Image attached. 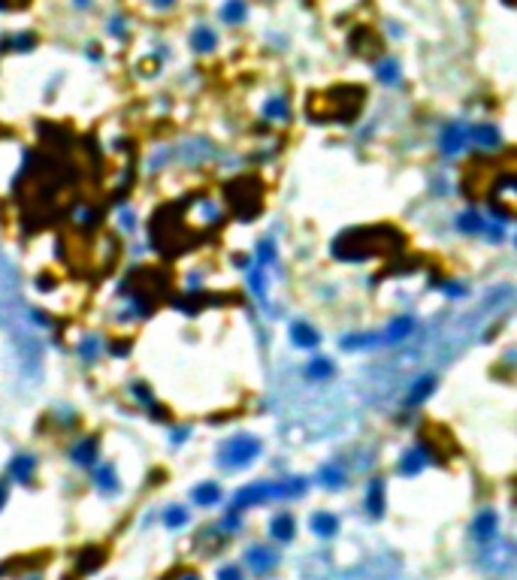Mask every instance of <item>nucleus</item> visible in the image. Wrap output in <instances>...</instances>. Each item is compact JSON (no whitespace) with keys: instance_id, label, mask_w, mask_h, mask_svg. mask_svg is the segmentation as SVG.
Here are the masks:
<instances>
[{"instance_id":"412c9836","label":"nucleus","mask_w":517,"mask_h":580,"mask_svg":"<svg viewBox=\"0 0 517 580\" xmlns=\"http://www.w3.org/2000/svg\"><path fill=\"white\" fill-rule=\"evenodd\" d=\"M457 227H460V233H469V236H475V233H484V218H481L478 212H463L457 218Z\"/></svg>"},{"instance_id":"4c0bfd02","label":"nucleus","mask_w":517,"mask_h":580,"mask_svg":"<svg viewBox=\"0 0 517 580\" xmlns=\"http://www.w3.org/2000/svg\"><path fill=\"white\" fill-rule=\"evenodd\" d=\"M30 580H37V577H30Z\"/></svg>"},{"instance_id":"e433bc0d","label":"nucleus","mask_w":517,"mask_h":580,"mask_svg":"<svg viewBox=\"0 0 517 580\" xmlns=\"http://www.w3.org/2000/svg\"><path fill=\"white\" fill-rule=\"evenodd\" d=\"M154 6H161V9H166V6H173V0H154Z\"/></svg>"},{"instance_id":"58836bf2","label":"nucleus","mask_w":517,"mask_h":580,"mask_svg":"<svg viewBox=\"0 0 517 580\" xmlns=\"http://www.w3.org/2000/svg\"><path fill=\"white\" fill-rule=\"evenodd\" d=\"M514 245H517V239H514Z\"/></svg>"},{"instance_id":"1a4fd4ad","label":"nucleus","mask_w":517,"mask_h":580,"mask_svg":"<svg viewBox=\"0 0 517 580\" xmlns=\"http://www.w3.org/2000/svg\"><path fill=\"white\" fill-rule=\"evenodd\" d=\"M496 529H499V517L493 514V511H481V514L472 520V538L478 544L496 541Z\"/></svg>"},{"instance_id":"473e14b6","label":"nucleus","mask_w":517,"mask_h":580,"mask_svg":"<svg viewBox=\"0 0 517 580\" xmlns=\"http://www.w3.org/2000/svg\"><path fill=\"white\" fill-rule=\"evenodd\" d=\"M13 45H16V52H30L33 45H37V37H33V33H25V37H16Z\"/></svg>"},{"instance_id":"ea45409f","label":"nucleus","mask_w":517,"mask_h":580,"mask_svg":"<svg viewBox=\"0 0 517 580\" xmlns=\"http://www.w3.org/2000/svg\"><path fill=\"white\" fill-rule=\"evenodd\" d=\"M511 4H514V0H511Z\"/></svg>"},{"instance_id":"c85d7f7f","label":"nucleus","mask_w":517,"mask_h":580,"mask_svg":"<svg viewBox=\"0 0 517 580\" xmlns=\"http://www.w3.org/2000/svg\"><path fill=\"white\" fill-rule=\"evenodd\" d=\"M433 384H436V378H424V381L414 384V390H411V396H409V405H418V402H424L426 396L433 393Z\"/></svg>"},{"instance_id":"9d476101","label":"nucleus","mask_w":517,"mask_h":580,"mask_svg":"<svg viewBox=\"0 0 517 580\" xmlns=\"http://www.w3.org/2000/svg\"><path fill=\"white\" fill-rule=\"evenodd\" d=\"M97 448H100V441H97L94 436H88V438L76 441V445L70 448V457H73L76 465H94V460H97Z\"/></svg>"},{"instance_id":"ddd939ff","label":"nucleus","mask_w":517,"mask_h":580,"mask_svg":"<svg viewBox=\"0 0 517 580\" xmlns=\"http://www.w3.org/2000/svg\"><path fill=\"white\" fill-rule=\"evenodd\" d=\"M469 142L481 145V149H493V145L499 142V133L493 124H472L469 127Z\"/></svg>"},{"instance_id":"c756f323","label":"nucleus","mask_w":517,"mask_h":580,"mask_svg":"<svg viewBox=\"0 0 517 580\" xmlns=\"http://www.w3.org/2000/svg\"><path fill=\"white\" fill-rule=\"evenodd\" d=\"M164 523H166V526H170V529L185 526V523H188V511H185V508H166Z\"/></svg>"},{"instance_id":"2eb2a0df","label":"nucleus","mask_w":517,"mask_h":580,"mask_svg":"<svg viewBox=\"0 0 517 580\" xmlns=\"http://www.w3.org/2000/svg\"><path fill=\"white\" fill-rule=\"evenodd\" d=\"M297 532V523L290 514H275L273 523H269V535H273L275 541H290Z\"/></svg>"},{"instance_id":"f3484780","label":"nucleus","mask_w":517,"mask_h":580,"mask_svg":"<svg viewBox=\"0 0 517 580\" xmlns=\"http://www.w3.org/2000/svg\"><path fill=\"white\" fill-rule=\"evenodd\" d=\"M366 511H369V517H381L385 514V484L381 481H373L369 484V493H366Z\"/></svg>"},{"instance_id":"5701e85b","label":"nucleus","mask_w":517,"mask_h":580,"mask_svg":"<svg viewBox=\"0 0 517 580\" xmlns=\"http://www.w3.org/2000/svg\"><path fill=\"white\" fill-rule=\"evenodd\" d=\"M414 329V321L411 317H399V321H393L390 326H387V333H385V342H402L409 333Z\"/></svg>"},{"instance_id":"cd10ccee","label":"nucleus","mask_w":517,"mask_h":580,"mask_svg":"<svg viewBox=\"0 0 517 580\" xmlns=\"http://www.w3.org/2000/svg\"><path fill=\"white\" fill-rule=\"evenodd\" d=\"M263 115L266 118H275V121H285L288 118V100L285 97H273L269 103L263 106Z\"/></svg>"},{"instance_id":"aec40b11","label":"nucleus","mask_w":517,"mask_h":580,"mask_svg":"<svg viewBox=\"0 0 517 580\" xmlns=\"http://www.w3.org/2000/svg\"><path fill=\"white\" fill-rule=\"evenodd\" d=\"M290 336H294L297 348H314V345H318V333H314L309 324H302V321L290 326Z\"/></svg>"},{"instance_id":"dca6fc26","label":"nucleus","mask_w":517,"mask_h":580,"mask_svg":"<svg viewBox=\"0 0 517 580\" xmlns=\"http://www.w3.org/2000/svg\"><path fill=\"white\" fill-rule=\"evenodd\" d=\"M321 484L324 487H330V490H339V487H345V481H348V472L342 469V462H327L321 469Z\"/></svg>"},{"instance_id":"f03ea898","label":"nucleus","mask_w":517,"mask_h":580,"mask_svg":"<svg viewBox=\"0 0 517 580\" xmlns=\"http://www.w3.org/2000/svg\"><path fill=\"white\" fill-rule=\"evenodd\" d=\"M402 245V233L393 230L387 224L378 227H357V230H348L333 242V254L339 260H351V263H363V260L373 257H385L393 254Z\"/></svg>"},{"instance_id":"393cba45","label":"nucleus","mask_w":517,"mask_h":580,"mask_svg":"<svg viewBox=\"0 0 517 580\" xmlns=\"http://www.w3.org/2000/svg\"><path fill=\"white\" fill-rule=\"evenodd\" d=\"M103 565V550L100 547H88L82 553V559H79V574H91L94 568Z\"/></svg>"},{"instance_id":"72a5a7b5","label":"nucleus","mask_w":517,"mask_h":580,"mask_svg":"<svg viewBox=\"0 0 517 580\" xmlns=\"http://www.w3.org/2000/svg\"><path fill=\"white\" fill-rule=\"evenodd\" d=\"M218 580H242V572L236 565H227V568H221L218 572Z\"/></svg>"},{"instance_id":"b1692460","label":"nucleus","mask_w":517,"mask_h":580,"mask_svg":"<svg viewBox=\"0 0 517 580\" xmlns=\"http://www.w3.org/2000/svg\"><path fill=\"white\" fill-rule=\"evenodd\" d=\"M245 0H227L224 4V9H221V18L227 21V25H239V21H245Z\"/></svg>"},{"instance_id":"423d86ee","label":"nucleus","mask_w":517,"mask_h":580,"mask_svg":"<svg viewBox=\"0 0 517 580\" xmlns=\"http://www.w3.org/2000/svg\"><path fill=\"white\" fill-rule=\"evenodd\" d=\"M478 565L484 568L487 574H509L511 568H517V544H511V541H496L490 550L481 553Z\"/></svg>"},{"instance_id":"bb28decb","label":"nucleus","mask_w":517,"mask_h":580,"mask_svg":"<svg viewBox=\"0 0 517 580\" xmlns=\"http://www.w3.org/2000/svg\"><path fill=\"white\" fill-rule=\"evenodd\" d=\"M306 375H309L312 381L330 378V375H333V363H330V360H312L309 366H306Z\"/></svg>"},{"instance_id":"0eeeda50","label":"nucleus","mask_w":517,"mask_h":580,"mask_svg":"<svg viewBox=\"0 0 517 580\" xmlns=\"http://www.w3.org/2000/svg\"><path fill=\"white\" fill-rule=\"evenodd\" d=\"M245 565L251 568V574L263 577V574H269V572H273V568L278 565V553L269 550V547H263V544H254V547L245 550Z\"/></svg>"},{"instance_id":"c9c22d12","label":"nucleus","mask_w":517,"mask_h":580,"mask_svg":"<svg viewBox=\"0 0 517 580\" xmlns=\"http://www.w3.org/2000/svg\"><path fill=\"white\" fill-rule=\"evenodd\" d=\"M6 496H9V487H6V481H0V508L6 505Z\"/></svg>"},{"instance_id":"a211bd4d","label":"nucleus","mask_w":517,"mask_h":580,"mask_svg":"<svg viewBox=\"0 0 517 580\" xmlns=\"http://www.w3.org/2000/svg\"><path fill=\"white\" fill-rule=\"evenodd\" d=\"M191 45H194L197 52H212L218 45V37H215V30L206 28V25H200L191 30Z\"/></svg>"},{"instance_id":"4be33fe9","label":"nucleus","mask_w":517,"mask_h":580,"mask_svg":"<svg viewBox=\"0 0 517 580\" xmlns=\"http://www.w3.org/2000/svg\"><path fill=\"white\" fill-rule=\"evenodd\" d=\"M191 499H194L197 505H203V508H209V505H215L218 499H221V490H218V484H200L194 493H191Z\"/></svg>"},{"instance_id":"f704fd0d","label":"nucleus","mask_w":517,"mask_h":580,"mask_svg":"<svg viewBox=\"0 0 517 580\" xmlns=\"http://www.w3.org/2000/svg\"><path fill=\"white\" fill-rule=\"evenodd\" d=\"M28 0H0V9H9V6H25Z\"/></svg>"},{"instance_id":"7ed1b4c3","label":"nucleus","mask_w":517,"mask_h":580,"mask_svg":"<svg viewBox=\"0 0 517 580\" xmlns=\"http://www.w3.org/2000/svg\"><path fill=\"white\" fill-rule=\"evenodd\" d=\"M366 91L360 85H333L309 97V118L314 124H354L363 112Z\"/></svg>"},{"instance_id":"4468645a","label":"nucleus","mask_w":517,"mask_h":580,"mask_svg":"<svg viewBox=\"0 0 517 580\" xmlns=\"http://www.w3.org/2000/svg\"><path fill=\"white\" fill-rule=\"evenodd\" d=\"M94 484L100 487L103 493H115L118 490V474H115V465L112 462H100L97 469H94Z\"/></svg>"},{"instance_id":"6e6552de","label":"nucleus","mask_w":517,"mask_h":580,"mask_svg":"<svg viewBox=\"0 0 517 580\" xmlns=\"http://www.w3.org/2000/svg\"><path fill=\"white\" fill-rule=\"evenodd\" d=\"M469 127H472V124H466V121H451V124H448V127L442 130V152L445 154L463 152L469 145Z\"/></svg>"},{"instance_id":"f8f14e48","label":"nucleus","mask_w":517,"mask_h":580,"mask_svg":"<svg viewBox=\"0 0 517 580\" xmlns=\"http://www.w3.org/2000/svg\"><path fill=\"white\" fill-rule=\"evenodd\" d=\"M312 532L318 538H333L336 532H339V520H336V514H330V511H318V514L312 517Z\"/></svg>"},{"instance_id":"a878e982","label":"nucleus","mask_w":517,"mask_h":580,"mask_svg":"<svg viewBox=\"0 0 517 580\" xmlns=\"http://www.w3.org/2000/svg\"><path fill=\"white\" fill-rule=\"evenodd\" d=\"M375 76H378V82H385V85H397L399 82V64L387 58V61H381L375 67Z\"/></svg>"},{"instance_id":"7c9ffc66","label":"nucleus","mask_w":517,"mask_h":580,"mask_svg":"<svg viewBox=\"0 0 517 580\" xmlns=\"http://www.w3.org/2000/svg\"><path fill=\"white\" fill-rule=\"evenodd\" d=\"M257 260H261V266H266V263H273V260H275V245L269 242V239H263V242L257 245Z\"/></svg>"},{"instance_id":"20e7f679","label":"nucleus","mask_w":517,"mask_h":580,"mask_svg":"<svg viewBox=\"0 0 517 580\" xmlns=\"http://www.w3.org/2000/svg\"><path fill=\"white\" fill-rule=\"evenodd\" d=\"M227 203H230V209L239 215L242 221H251L254 215L263 209V185L257 178H251V176L236 178V181H230V188H227Z\"/></svg>"},{"instance_id":"9b49d317","label":"nucleus","mask_w":517,"mask_h":580,"mask_svg":"<svg viewBox=\"0 0 517 580\" xmlns=\"http://www.w3.org/2000/svg\"><path fill=\"white\" fill-rule=\"evenodd\" d=\"M426 460H430V457H426V450H424V448H411V450L402 453V460H399L397 469H399V474L414 477V474H421V469L426 465Z\"/></svg>"},{"instance_id":"6ab92c4d","label":"nucleus","mask_w":517,"mask_h":580,"mask_svg":"<svg viewBox=\"0 0 517 580\" xmlns=\"http://www.w3.org/2000/svg\"><path fill=\"white\" fill-rule=\"evenodd\" d=\"M33 469H37V460L28 457V453H21V457L13 460V477H16V481H21V484H30Z\"/></svg>"},{"instance_id":"2f4dec72","label":"nucleus","mask_w":517,"mask_h":580,"mask_svg":"<svg viewBox=\"0 0 517 580\" xmlns=\"http://www.w3.org/2000/svg\"><path fill=\"white\" fill-rule=\"evenodd\" d=\"M97 354H100V342H97V339H85V342H82V357L91 363Z\"/></svg>"},{"instance_id":"39448f33","label":"nucleus","mask_w":517,"mask_h":580,"mask_svg":"<svg viewBox=\"0 0 517 580\" xmlns=\"http://www.w3.org/2000/svg\"><path fill=\"white\" fill-rule=\"evenodd\" d=\"M261 438H254V436H233L230 441H224L221 445V453H218V462L224 465V469H245V465H251L257 457H261Z\"/></svg>"},{"instance_id":"f257e3e1","label":"nucleus","mask_w":517,"mask_h":580,"mask_svg":"<svg viewBox=\"0 0 517 580\" xmlns=\"http://www.w3.org/2000/svg\"><path fill=\"white\" fill-rule=\"evenodd\" d=\"M466 197H484L502 221L517 218V152L502 157H475L463 173Z\"/></svg>"}]
</instances>
